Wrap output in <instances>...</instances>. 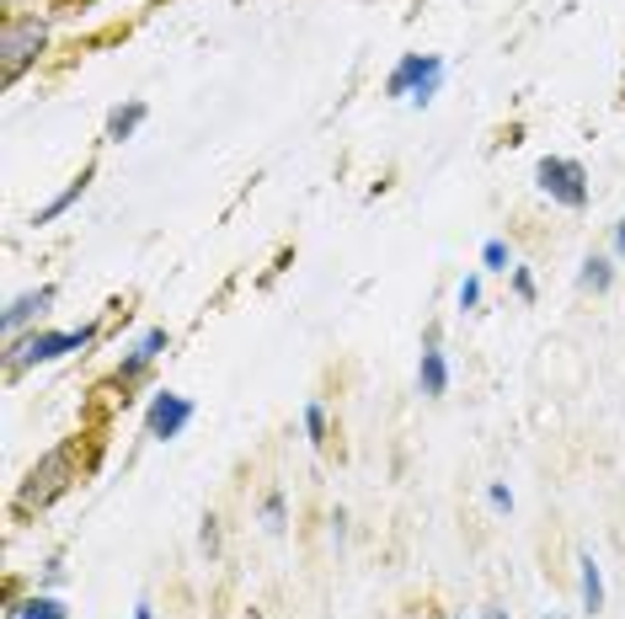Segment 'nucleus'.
I'll return each mask as SVG.
<instances>
[{
    "mask_svg": "<svg viewBox=\"0 0 625 619\" xmlns=\"http://www.w3.org/2000/svg\"><path fill=\"white\" fill-rule=\"evenodd\" d=\"M75 481H80V438H64V443H54V449L22 476V487H16V496H11L16 518L49 513Z\"/></svg>",
    "mask_w": 625,
    "mask_h": 619,
    "instance_id": "obj_1",
    "label": "nucleus"
},
{
    "mask_svg": "<svg viewBox=\"0 0 625 619\" xmlns=\"http://www.w3.org/2000/svg\"><path fill=\"white\" fill-rule=\"evenodd\" d=\"M102 342V320H86L75 331H22L5 342V374L22 379L27 369H43V364H60L70 353H86Z\"/></svg>",
    "mask_w": 625,
    "mask_h": 619,
    "instance_id": "obj_2",
    "label": "nucleus"
},
{
    "mask_svg": "<svg viewBox=\"0 0 625 619\" xmlns=\"http://www.w3.org/2000/svg\"><path fill=\"white\" fill-rule=\"evenodd\" d=\"M49 49V16L38 11H5L0 16V70H5V86H16L33 64L43 60Z\"/></svg>",
    "mask_w": 625,
    "mask_h": 619,
    "instance_id": "obj_3",
    "label": "nucleus"
},
{
    "mask_svg": "<svg viewBox=\"0 0 625 619\" xmlns=\"http://www.w3.org/2000/svg\"><path fill=\"white\" fill-rule=\"evenodd\" d=\"M443 86V60L438 54H401L396 70L385 75V97L396 102H412V108H428Z\"/></svg>",
    "mask_w": 625,
    "mask_h": 619,
    "instance_id": "obj_4",
    "label": "nucleus"
},
{
    "mask_svg": "<svg viewBox=\"0 0 625 619\" xmlns=\"http://www.w3.org/2000/svg\"><path fill=\"white\" fill-rule=\"evenodd\" d=\"M535 187H540L551 203L572 209V214H583V209H588V198H593L588 166H583V161H572V155H546V161L535 166Z\"/></svg>",
    "mask_w": 625,
    "mask_h": 619,
    "instance_id": "obj_5",
    "label": "nucleus"
},
{
    "mask_svg": "<svg viewBox=\"0 0 625 619\" xmlns=\"http://www.w3.org/2000/svg\"><path fill=\"white\" fill-rule=\"evenodd\" d=\"M192 417H198L192 395H177V390H155V395H150V406H145V433L155 438V443H172V438L188 433Z\"/></svg>",
    "mask_w": 625,
    "mask_h": 619,
    "instance_id": "obj_6",
    "label": "nucleus"
},
{
    "mask_svg": "<svg viewBox=\"0 0 625 619\" xmlns=\"http://www.w3.org/2000/svg\"><path fill=\"white\" fill-rule=\"evenodd\" d=\"M417 395L443 401L449 395V353H443V326H423V353H417Z\"/></svg>",
    "mask_w": 625,
    "mask_h": 619,
    "instance_id": "obj_7",
    "label": "nucleus"
},
{
    "mask_svg": "<svg viewBox=\"0 0 625 619\" xmlns=\"http://www.w3.org/2000/svg\"><path fill=\"white\" fill-rule=\"evenodd\" d=\"M166 348H172V331H166V326H150V331H145V337H139V342L124 353V364H118V374H113V384H118V390L145 384L150 369L161 364V353H166Z\"/></svg>",
    "mask_w": 625,
    "mask_h": 619,
    "instance_id": "obj_8",
    "label": "nucleus"
},
{
    "mask_svg": "<svg viewBox=\"0 0 625 619\" xmlns=\"http://www.w3.org/2000/svg\"><path fill=\"white\" fill-rule=\"evenodd\" d=\"M54 300H60V289H54V283H38V289L16 294V300L5 305V315H0V326H5V342H11V337H22V331H38V320L54 310Z\"/></svg>",
    "mask_w": 625,
    "mask_h": 619,
    "instance_id": "obj_9",
    "label": "nucleus"
},
{
    "mask_svg": "<svg viewBox=\"0 0 625 619\" xmlns=\"http://www.w3.org/2000/svg\"><path fill=\"white\" fill-rule=\"evenodd\" d=\"M91 182H97V166H80V177H70V187H64V192H54V198H49V203L33 214V225H54V219H64V214H70V209H75V203L91 192Z\"/></svg>",
    "mask_w": 625,
    "mask_h": 619,
    "instance_id": "obj_10",
    "label": "nucleus"
},
{
    "mask_svg": "<svg viewBox=\"0 0 625 619\" xmlns=\"http://www.w3.org/2000/svg\"><path fill=\"white\" fill-rule=\"evenodd\" d=\"M145 118H150V102H145V97H128V102H118V108L108 113L102 139H108V144H128V139L145 128Z\"/></svg>",
    "mask_w": 625,
    "mask_h": 619,
    "instance_id": "obj_11",
    "label": "nucleus"
},
{
    "mask_svg": "<svg viewBox=\"0 0 625 619\" xmlns=\"http://www.w3.org/2000/svg\"><path fill=\"white\" fill-rule=\"evenodd\" d=\"M577 588H583V615H604V566L593 560V551L577 556Z\"/></svg>",
    "mask_w": 625,
    "mask_h": 619,
    "instance_id": "obj_12",
    "label": "nucleus"
},
{
    "mask_svg": "<svg viewBox=\"0 0 625 619\" xmlns=\"http://www.w3.org/2000/svg\"><path fill=\"white\" fill-rule=\"evenodd\" d=\"M577 289H583V294H610V289H615V256H610V251H593V256H583Z\"/></svg>",
    "mask_w": 625,
    "mask_h": 619,
    "instance_id": "obj_13",
    "label": "nucleus"
},
{
    "mask_svg": "<svg viewBox=\"0 0 625 619\" xmlns=\"http://www.w3.org/2000/svg\"><path fill=\"white\" fill-rule=\"evenodd\" d=\"M5 619H70V604L54 593H27V598L5 604Z\"/></svg>",
    "mask_w": 625,
    "mask_h": 619,
    "instance_id": "obj_14",
    "label": "nucleus"
},
{
    "mask_svg": "<svg viewBox=\"0 0 625 619\" xmlns=\"http://www.w3.org/2000/svg\"><path fill=\"white\" fill-rule=\"evenodd\" d=\"M300 422H305V438H311V449H326V443H332V422H326V401H305Z\"/></svg>",
    "mask_w": 625,
    "mask_h": 619,
    "instance_id": "obj_15",
    "label": "nucleus"
},
{
    "mask_svg": "<svg viewBox=\"0 0 625 619\" xmlns=\"http://www.w3.org/2000/svg\"><path fill=\"white\" fill-rule=\"evenodd\" d=\"M284 523H289V496L273 487V492L262 496V529H267V534H284Z\"/></svg>",
    "mask_w": 625,
    "mask_h": 619,
    "instance_id": "obj_16",
    "label": "nucleus"
},
{
    "mask_svg": "<svg viewBox=\"0 0 625 619\" xmlns=\"http://www.w3.org/2000/svg\"><path fill=\"white\" fill-rule=\"evenodd\" d=\"M482 273H513V247H508L502 236H492V241L482 247Z\"/></svg>",
    "mask_w": 625,
    "mask_h": 619,
    "instance_id": "obj_17",
    "label": "nucleus"
},
{
    "mask_svg": "<svg viewBox=\"0 0 625 619\" xmlns=\"http://www.w3.org/2000/svg\"><path fill=\"white\" fill-rule=\"evenodd\" d=\"M508 283H513V300H524V305H535V300H540V283H535V273H529V267H513V273H508Z\"/></svg>",
    "mask_w": 625,
    "mask_h": 619,
    "instance_id": "obj_18",
    "label": "nucleus"
},
{
    "mask_svg": "<svg viewBox=\"0 0 625 619\" xmlns=\"http://www.w3.org/2000/svg\"><path fill=\"white\" fill-rule=\"evenodd\" d=\"M454 305L465 310H482V273H471V278H460V294H454Z\"/></svg>",
    "mask_w": 625,
    "mask_h": 619,
    "instance_id": "obj_19",
    "label": "nucleus"
},
{
    "mask_svg": "<svg viewBox=\"0 0 625 619\" xmlns=\"http://www.w3.org/2000/svg\"><path fill=\"white\" fill-rule=\"evenodd\" d=\"M198 551H203L209 560L220 556V518H214V513H209V518H203V529H198Z\"/></svg>",
    "mask_w": 625,
    "mask_h": 619,
    "instance_id": "obj_20",
    "label": "nucleus"
},
{
    "mask_svg": "<svg viewBox=\"0 0 625 619\" xmlns=\"http://www.w3.org/2000/svg\"><path fill=\"white\" fill-rule=\"evenodd\" d=\"M487 507H492V513H513V492H508L502 481H492V487H487Z\"/></svg>",
    "mask_w": 625,
    "mask_h": 619,
    "instance_id": "obj_21",
    "label": "nucleus"
},
{
    "mask_svg": "<svg viewBox=\"0 0 625 619\" xmlns=\"http://www.w3.org/2000/svg\"><path fill=\"white\" fill-rule=\"evenodd\" d=\"M60 582H64V560L49 556V560H43V588H60Z\"/></svg>",
    "mask_w": 625,
    "mask_h": 619,
    "instance_id": "obj_22",
    "label": "nucleus"
},
{
    "mask_svg": "<svg viewBox=\"0 0 625 619\" xmlns=\"http://www.w3.org/2000/svg\"><path fill=\"white\" fill-rule=\"evenodd\" d=\"M332 545H348V513L342 507L332 513Z\"/></svg>",
    "mask_w": 625,
    "mask_h": 619,
    "instance_id": "obj_23",
    "label": "nucleus"
},
{
    "mask_svg": "<svg viewBox=\"0 0 625 619\" xmlns=\"http://www.w3.org/2000/svg\"><path fill=\"white\" fill-rule=\"evenodd\" d=\"M610 256H615V262H625V219L610 230Z\"/></svg>",
    "mask_w": 625,
    "mask_h": 619,
    "instance_id": "obj_24",
    "label": "nucleus"
},
{
    "mask_svg": "<svg viewBox=\"0 0 625 619\" xmlns=\"http://www.w3.org/2000/svg\"><path fill=\"white\" fill-rule=\"evenodd\" d=\"M482 619H513V615H508L502 604H482Z\"/></svg>",
    "mask_w": 625,
    "mask_h": 619,
    "instance_id": "obj_25",
    "label": "nucleus"
},
{
    "mask_svg": "<svg viewBox=\"0 0 625 619\" xmlns=\"http://www.w3.org/2000/svg\"><path fill=\"white\" fill-rule=\"evenodd\" d=\"M134 619H155V604H150V598H139V604H134Z\"/></svg>",
    "mask_w": 625,
    "mask_h": 619,
    "instance_id": "obj_26",
    "label": "nucleus"
},
{
    "mask_svg": "<svg viewBox=\"0 0 625 619\" xmlns=\"http://www.w3.org/2000/svg\"><path fill=\"white\" fill-rule=\"evenodd\" d=\"M540 619H572V615H562V609H546V615H540Z\"/></svg>",
    "mask_w": 625,
    "mask_h": 619,
    "instance_id": "obj_27",
    "label": "nucleus"
},
{
    "mask_svg": "<svg viewBox=\"0 0 625 619\" xmlns=\"http://www.w3.org/2000/svg\"><path fill=\"white\" fill-rule=\"evenodd\" d=\"M64 5H75V0H64Z\"/></svg>",
    "mask_w": 625,
    "mask_h": 619,
    "instance_id": "obj_28",
    "label": "nucleus"
},
{
    "mask_svg": "<svg viewBox=\"0 0 625 619\" xmlns=\"http://www.w3.org/2000/svg\"><path fill=\"white\" fill-rule=\"evenodd\" d=\"M621 108H625V97H621Z\"/></svg>",
    "mask_w": 625,
    "mask_h": 619,
    "instance_id": "obj_29",
    "label": "nucleus"
}]
</instances>
